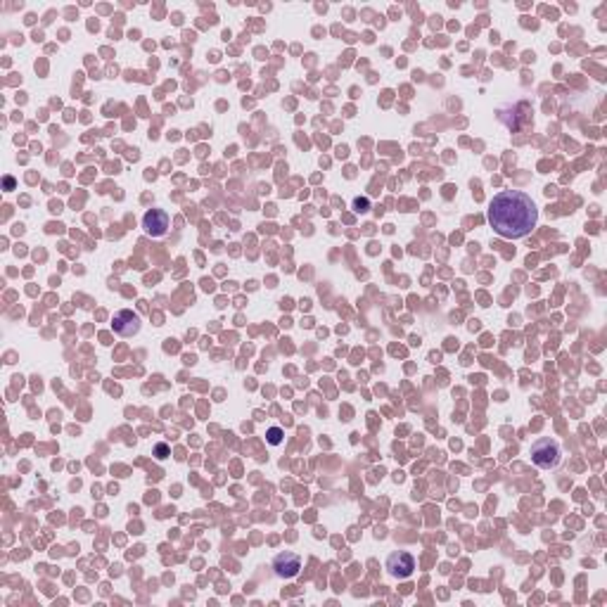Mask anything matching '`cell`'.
Here are the masks:
<instances>
[{"label": "cell", "instance_id": "obj_1", "mask_svg": "<svg viewBox=\"0 0 607 607\" xmlns=\"http://www.w3.org/2000/svg\"><path fill=\"white\" fill-rule=\"evenodd\" d=\"M539 221L534 200L522 190H503L489 204V223L501 238H527Z\"/></svg>", "mask_w": 607, "mask_h": 607}, {"label": "cell", "instance_id": "obj_2", "mask_svg": "<svg viewBox=\"0 0 607 607\" xmlns=\"http://www.w3.org/2000/svg\"><path fill=\"white\" fill-rule=\"evenodd\" d=\"M531 460H534V465L541 467V470H553L560 462V446L553 439H539V442L531 446Z\"/></svg>", "mask_w": 607, "mask_h": 607}, {"label": "cell", "instance_id": "obj_3", "mask_svg": "<svg viewBox=\"0 0 607 607\" xmlns=\"http://www.w3.org/2000/svg\"><path fill=\"white\" fill-rule=\"evenodd\" d=\"M415 569V560L413 555L406 551H396L387 558V572H389L394 579H408Z\"/></svg>", "mask_w": 607, "mask_h": 607}, {"label": "cell", "instance_id": "obj_4", "mask_svg": "<svg viewBox=\"0 0 607 607\" xmlns=\"http://www.w3.org/2000/svg\"><path fill=\"white\" fill-rule=\"evenodd\" d=\"M143 228H145V233L152 235V238H161V235H166V230H169V213L164 209H149L145 216H143Z\"/></svg>", "mask_w": 607, "mask_h": 607}, {"label": "cell", "instance_id": "obj_5", "mask_svg": "<svg viewBox=\"0 0 607 607\" xmlns=\"http://www.w3.org/2000/svg\"><path fill=\"white\" fill-rule=\"evenodd\" d=\"M273 569L280 579H292V576H297L299 569H302V558L294 553H280L275 555L273 560Z\"/></svg>", "mask_w": 607, "mask_h": 607}, {"label": "cell", "instance_id": "obj_6", "mask_svg": "<svg viewBox=\"0 0 607 607\" xmlns=\"http://www.w3.org/2000/svg\"><path fill=\"white\" fill-rule=\"evenodd\" d=\"M140 330V316L133 314L131 309H124L114 316V332L121 334V337H133Z\"/></svg>", "mask_w": 607, "mask_h": 607}, {"label": "cell", "instance_id": "obj_7", "mask_svg": "<svg viewBox=\"0 0 607 607\" xmlns=\"http://www.w3.org/2000/svg\"><path fill=\"white\" fill-rule=\"evenodd\" d=\"M266 437H268V444H273V446H277V444H282V437H285V435H282L280 427H270L268 435H266Z\"/></svg>", "mask_w": 607, "mask_h": 607}, {"label": "cell", "instance_id": "obj_8", "mask_svg": "<svg viewBox=\"0 0 607 607\" xmlns=\"http://www.w3.org/2000/svg\"><path fill=\"white\" fill-rule=\"evenodd\" d=\"M166 455H169V448H166L164 444H159V446H157V458H166Z\"/></svg>", "mask_w": 607, "mask_h": 607}, {"label": "cell", "instance_id": "obj_9", "mask_svg": "<svg viewBox=\"0 0 607 607\" xmlns=\"http://www.w3.org/2000/svg\"><path fill=\"white\" fill-rule=\"evenodd\" d=\"M354 207H356V211H366L368 202H366V200H356V202H354Z\"/></svg>", "mask_w": 607, "mask_h": 607}]
</instances>
